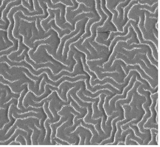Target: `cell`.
<instances>
[{
  "label": "cell",
  "mask_w": 160,
  "mask_h": 147,
  "mask_svg": "<svg viewBox=\"0 0 160 147\" xmlns=\"http://www.w3.org/2000/svg\"><path fill=\"white\" fill-rule=\"evenodd\" d=\"M88 19V17H85L83 19L81 24L79 32L73 37L67 40L65 42L62 50V58L66 60L67 58V54L68 51L69 45L71 43L77 41L85 32V24Z\"/></svg>",
  "instance_id": "cell-1"
},
{
  "label": "cell",
  "mask_w": 160,
  "mask_h": 147,
  "mask_svg": "<svg viewBox=\"0 0 160 147\" xmlns=\"http://www.w3.org/2000/svg\"><path fill=\"white\" fill-rule=\"evenodd\" d=\"M83 20V19L77 21L75 23V28L74 30L72 31L68 34L63 36L61 38L60 43L58 45L56 52L57 55L62 57V50L65 42L66 40L74 36L79 32Z\"/></svg>",
  "instance_id": "cell-2"
},
{
  "label": "cell",
  "mask_w": 160,
  "mask_h": 147,
  "mask_svg": "<svg viewBox=\"0 0 160 147\" xmlns=\"http://www.w3.org/2000/svg\"><path fill=\"white\" fill-rule=\"evenodd\" d=\"M38 2H45L48 7L53 9L59 8L60 10V19L62 22L64 23L66 22L65 18L66 6L61 2L53 4L51 0H38Z\"/></svg>",
  "instance_id": "cell-3"
},
{
  "label": "cell",
  "mask_w": 160,
  "mask_h": 147,
  "mask_svg": "<svg viewBox=\"0 0 160 147\" xmlns=\"http://www.w3.org/2000/svg\"><path fill=\"white\" fill-rule=\"evenodd\" d=\"M78 5L76 9L71 11L69 15L65 17L66 21L71 25L72 19L78 14L82 12H92L91 7H87L81 3L79 4Z\"/></svg>",
  "instance_id": "cell-4"
},
{
  "label": "cell",
  "mask_w": 160,
  "mask_h": 147,
  "mask_svg": "<svg viewBox=\"0 0 160 147\" xmlns=\"http://www.w3.org/2000/svg\"><path fill=\"white\" fill-rule=\"evenodd\" d=\"M150 98L151 99L152 102L149 108L151 113V116L148 118L146 122L144 123L143 126L146 124L148 125L146 127L147 129L148 126L151 125L155 124V106L156 102V100L158 98V92L155 93L153 94L150 95Z\"/></svg>",
  "instance_id": "cell-5"
},
{
  "label": "cell",
  "mask_w": 160,
  "mask_h": 147,
  "mask_svg": "<svg viewBox=\"0 0 160 147\" xmlns=\"http://www.w3.org/2000/svg\"><path fill=\"white\" fill-rule=\"evenodd\" d=\"M55 14L54 20L56 25L61 29H68L71 31L74 29H73L71 25L68 22L63 23L60 19V10L58 8L52 9Z\"/></svg>",
  "instance_id": "cell-6"
},
{
  "label": "cell",
  "mask_w": 160,
  "mask_h": 147,
  "mask_svg": "<svg viewBox=\"0 0 160 147\" xmlns=\"http://www.w3.org/2000/svg\"><path fill=\"white\" fill-rule=\"evenodd\" d=\"M123 113L121 114L118 116L113 119L111 122V125L112 127V130L111 132V135L110 138L103 140L100 144H99V145H104L106 144L111 143L113 142L114 139V134L116 131V125L115 123L118 120H121L123 119Z\"/></svg>",
  "instance_id": "cell-7"
},
{
  "label": "cell",
  "mask_w": 160,
  "mask_h": 147,
  "mask_svg": "<svg viewBox=\"0 0 160 147\" xmlns=\"http://www.w3.org/2000/svg\"><path fill=\"white\" fill-rule=\"evenodd\" d=\"M21 2V0H15L9 2L3 9L2 13L1 19L5 22V25L8 26L9 21L7 17V14L10 9L13 6L19 5Z\"/></svg>",
  "instance_id": "cell-8"
},
{
  "label": "cell",
  "mask_w": 160,
  "mask_h": 147,
  "mask_svg": "<svg viewBox=\"0 0 160 147\" xmlns=\"http://www.w3.org/2000/svg\"><path fill=\"white\" fill-rule=\"evenodd\" d=\"M22 12L21 11L16 12L13 15L14 25L12 29V34L13 37L16 39H18L21 36L18 34V29L20 25V16Z\"/></svg>",
  "instance_id": "cell-9"
},
{
  "label": "cell",
  "mask_w": 160,
  "mask_h": 147,
  "mask_svg": "<svg viewBox=\"0 0 160 147\" xmlns=\"http://www.w3.org/2000/svg\"><path fill=\"white\" fill-rule=\"evenodd\" d=\"M48 29L51 28L56 31L59 38H61L65 34L69 33L71 31L68 29L62 30L55 24L54 19L51 20L48 23Z\"/></svg>",
  "instance_id": "cell-10"
},
{
  "label": "cell",
  "mask_w": 160,
  "mask_h": 147,
  "mask_svg": "<svg viewBox=\"0 0 160 147\" xmlns=\"http://www.w3.org/2000/svg\"><path fill=\"white\" fill-rule=\"evenodd\" d=\"M91 18L94 17L92 12H82L76 16L72 20L71 25L73 29H75L76 23L78 21L84 18Z\"/></svg>",
  "instance_id": "cell-11"
},
{
  "label": "cell",
  "mask_w": 160,
  "mask_h": 147,
  "mask_svg": "<svg viewBox=\"0 0 160 147\" xmlns=\"http://www.w3.org/2000/svg\"><path fill=\"white\" fill-rule=\"evenodd\" d=\"M47 10L49 13L48 16L46 18L40 21L41 27L46 32L49 30L48 27V23L51 20L54 19L55 17V14L52 9L51 8H48Z\"/></svg>",
  "instance_id": "cell-12"
},
{
  "label": "cell",
  "mask_w": 160,
  "mask_h": 147,
  "mask_svg": "<svg viewBox=\"0 0 160 147\" xmlns=\"http://www.w3.org/2000/svg\"><path fill=\"white\" fill-rule=\"evenodd\" d=\"M96 18H89L85 24V32L81 37L82 41L86 38L89 37L91 35L90 27L91 24L93 22H96Z\"/></svg>",
  "instance_id": "cell-13"
},
{
  "label": "cell",
  "mask_w": 160,
  "mask_h": 147,
  "mask_svg": "<svg viewBox=\"0 0 160 147\" xmlns=\"http://www.w3.org/2000/svg\"><path fill=\"white\" fill-rule=\"evenodd\" d=\"M106 95L104 94L101 93L99 95V100L98 103L97 107L102 115L106 116L104 110L102 107V105L104 101L105 97Z\"/></svg>",
  "instance_id": "cell-14"
},
{
  "label": "cell",
  "mask_w": 160,
  "mask_h": 147,
  "mask_svg": "<svg viewBox=\"0 0 160 147\" xmlns=\"http://www.w3.org/2000/svg\"><path fill=\"white\" fill-rule=\"evenodd\" d=\"M151 135V140L148 144V145H157L158 143L156 140V134H158V130L152 128L150 130Z\"/></svg>",
  "instance_id": "cell-15"
},
{
  "label": "cell",
  "mask_w": 160,
  "mask_h": 147,
  "mask_svg": "<svg viewBox=\"0 0 160 147\" xmlns=\"http://www.w3.org/2000/svg\"><path fill=\"white\" fill-rule=\"evenodd\" d=\"M73 5L71 7H67L66 8V13L65 17L67 16L70 11L76 9L78 7L79 3L76 0H71Z\"/></svg>",
  "instance_id": "cell-16"
},
{
  "label": "cell",
  "mask_w": 160,
  "mask_h": 147,
  "mask_svg": "<svg viewBox=\"0 0 160 147\" xmlns=\"http://www.w3.org/2000/svg\"><path fill=\"white\" fill-rule=\"evenodd\" d=\"M48 101H45L43 104V107L45 113L48 118L50 120H53V118L48 107Z\"/></svg>",
  "instance_id": "cell-17"
},
{
  "label": "cell",
  "mask_w": 160,
  "mask_h": 147,
  "mask_svg": "<svg viewBox=\"0 0 160 147\" xmlns=\"http://www.w3.org/2000/svg\"><path fill=\"white\" fill-rule=\"evenodd\" d=\"M41 20L39 18H36L35 20L36 27L38 30V33L39 34H43L45 33V32L41 27L40 24Z\"/></svg>",
  "instance_id": "cell-18"
},
{
  "label": "cell",
  "mask_w": 160,
  "mask_h": 147,
  "mask_svg": "<svg viewBox=\"0 0 160 147\" xmlns=\"http://www.w3.org/2000/svg\"><path fill=\"white\" fill-rule=\"evenodd\" d=\"M34 10L37 12L43 13V10L39 6L38 0H32Z\"/></svg>",
  "instance_id": "cell-19"
},
{
  "label": "cell",
  "mask_w": 160,
  "mask_h": 147,
  "mask_svg": "<svg viewBox=\"0 0 160 147\" xmlns=\"http://www.w3.org/2000/svg\"><path fill=\"white\" fill-rule=\"evenodd\" d=\"M51 1L53 4H55L58 2H60L66 6H72L73 5L72 3H69L66 1V0H52Z\"/></svg>",
  "instance_id": "cell-20"
},
{
  "label": "cell",
  "mask_w": 160,
  "mask_h": 147,
  "mask_svg": "<svg viewBox=\"0 0 160 147\" xmlns=\"http://www.w3.org/2000/svg\"><path fill=\"white\" fill-rule=\"evenodd\" d=\"M15 0H3L2 2V3L0 6V13L2 10H3L6 7V5L9 2L13 1Z\"/></svg>",
  "instance_id": "cell-21"
},
{
  "label": "cell",
  "mask_w": 160,
  "mask_h": 147,
  "mask_svg": "<svg viewBox=\"0 0 160 147\" xmlns=\"http://www.w3.org/2000/svg\"><path fill=\"white\" fill-rule=\"evenodd\" d=\"M53 140L55 142H56L58 144H59V145H69V144L66 142L61 140H60L59 139H58V138H53Z\"/></svg>",
  "instance_id": "cell-22"
},
{
  "label": "cell",
  "mask_w": 160,
  "mask_h": 147,
  "mask_svg": "<svg viewBox=\"0 0 160 147\" xmlns=\"http://www.w3.org/2000/svg\"><path fill=\"white\" fill-rule=\"evenodd\" d=\"M28 3L29 5L30 6V8H31V12L34 11V8L33 6V3L32 0H28Z\"/></svg>",
  "instance_id": "cell-23"
},
{
  "label": "cell",
  "mask_w": 160,
  "mask_h": 147,
  "mask_svg": "<svg viewBox=\"0 0 160 147\" xmlns=\"http://www.w3.org/2000/svg\"><path fill=\"white\" fill-rule=\"evenodd\" d=\"M8 26H7L4 25H2L0 24V29L3 30H5L8 29Z\"/></svg>",
  "instance_id": "cell-24"
},
{
  "label": "cell",
  "mask_w": 160,
  "mask_h": 147,
  "mask_svg": "<svg viewBox=\"0 0 160 147\" xmlns=\"http://www.w3.org/2000/svg\"><path fill=\"white\" fill-rule=\"evenodd\" d=\"M5 24V22L2 19H0V24L2 25H4Z\"/></svg>",
  "instance_id": "cell-25"
},
{
  "label": "cell",
  "mask_w": 160,
  "mask_h": 147,
  "mask_svg": "<svg viewBox=\"0 0 160 147\" xmlns=\"http://www.w3.org/2000/svg\"><path fill=\"white\" fill-rule=\"evenodd\" d=\"M158 134H157L156 137V142L158 143Z\"/></svg>",
  "instance_id": "cell-26"
},
{
  "label": "cell",
  "mask_w": 160,
  "mask_h": 147,
  "mask_svg": "<svg viewBox=\"0 0 160 147\" xmlns=\"http://www.w3.org/2000/svg\"><path fill=\"white\" fill-rule=\"evenodd\" d=\"M146 15L145 14V19H144V26L145 27V21H146Z\"/></svg>",
  "instance_id": "cell-27"
},
{
  "label": "cell",
  "mask_w": 160,
  "mask_h": 147,
  "mask_svg": "<svg viewBox=\"0 0 160 147\" xmlns=\"http://www.w3.org/2000/svg\"><path fill=\"white\" fill-rule=\"evenodd\" d=\"M157 24H158V22H157V23L156 24V25H155V27H156V28L158 30V27H157Z\"/></svg>",
  "instance_id": "cell-28"
},
{
  "label": "cell",
  "mask_w": 160,
  "mask_h": 147,
  "mask_svg": "<svg viewBox=\"0 0 160 147\" xmlns=\"http://www.w3.org/2000/svg\"><path fill=\"white\" fill-rule=\"evenodd\" d=\"M66 1H67L68 2H69V3H72L71 0H66Z\"/></svg>",
  "instance_id": "cell-29"
},
{
  "label": "cell",
  "mask_w": 160,
  "mask_h": 147,
  "mask_svg": "<svg viewBox=\"0 0 160 147\" xmlns=\"http://www.w3.org/2000/svg\"><path fill=\"white\" fill-rule=\"evenodd\" d=\"M3 45H3L2 44H1V43L0 42V46H3Z\"/></svg>",
  "instance_id": "cell-30"
},
{
  "label": "cell",
  "mask_w": 160,
  "mask_h": 147,
  "mask_svg": "<svg viewBox=\"0 0 160 147\" xmlns=\"http://www.w3.org/2000/svg\"><path fill=\"white\" fill-rule=\"evenodd\" d=\"M51 1L52 0H51Z\"/></svg>",
  "instance_id": "cell-31"
}]
</instances>
